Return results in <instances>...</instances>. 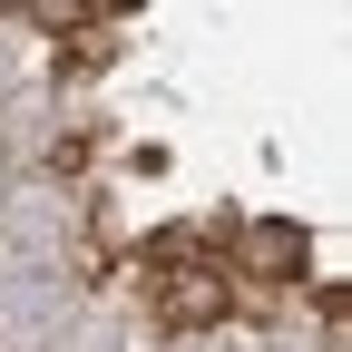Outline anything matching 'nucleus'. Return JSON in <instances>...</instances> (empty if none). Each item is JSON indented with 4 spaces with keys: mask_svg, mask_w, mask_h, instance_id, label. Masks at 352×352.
<instances>
[{
    "mask_svg": "<svg viewBox=\"0 0 352 352\" xmlns=\"http://www.w3.org/2000/svg\"><path fill=\"white\" fill-rule=\"evenodd\" d=\"M147 303H157L166 333H206V323H226L235 284H226V264H215L196 235H157L147 245Z\"/></svg>",
    "mask_w": 352,
    "mask_h": 352,
    "instance_id": "nucleus-1",
    "label": "nucleus"
},
{
    "mask_svg": "<svg viewBox=\"0 0 352 352\" xmlns=\"http://www.w3.org/2000/svg\"><path fill=\"white\" fill-rule=\"evenodd\" d=\"M303 264H314V245H303V226H284V215H264V226L235 235V274H254V284H294Z\"/></svg>",
    "mask_w": 352,
    "mask_h": 352,
    "instance_id": "nucleus-2",
    "label": "nucleus"
}]
</instances>
